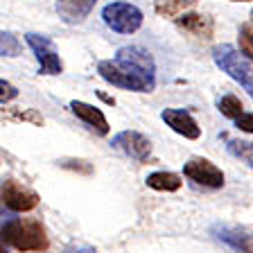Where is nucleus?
<instances>
[{"label": "nucleus", "mask_w": 253, "mask_h": 253, "mask_svg": "<svg viewBox=\"0 0 253 253\" xmlns=\"http://www.w3.org/2000/svg\"><path fill=\"white\" fill-rule=\"evenodd\" d=\"M97 73L106 84L133 93H152L156 88V61L142 45H125L113 59H102Z\"/></svg>", "instance_id": "nucleus-1"}, {"label": "nucleus", "mask_w": 253, "mask_h": 253, "mask_svg": "<svg viewBox=\"0 0 253 253\" xmlns=\"http://www.w3.org/2000/svg\"><path fill=\"white\" fill-rule=\"evenodd\" d=\"M2 242L11 244L18 251H45L47 249V235L41 221L37 219H21L11 217L2 221Z\"/></svg>", "instance_id": "nucleus-2"}, {"label": "nucleus", "mask_w": 253, "mask_h": 253, "mask_svg": "<svg viewBox=\"0 0 253 253\" xmlns=\"http://www.w3.org/2000/svg\"><path fill=\"white\" fill-rule=\"evenodd\" d=\"M212 59L221 68V73H226L231 79H235L253 100V63L242 50H235L233 45L224 43V45L212 47Z\"/></svg>", "instance_id": "nucleus-3"}, {"label": "nucleus", "mask_w": 253, "mask_h": 253, "mask_svg": "<svg viewBox=\"0 0 253 253\" xmlns=\"http://www.w3.org/2000/svg\"><path fill=\"white\" fill-rule=\"evenodd\" d=\"M102 21L106 23L109 30L118 32V34H133L142 25V11L131 2L116 0L102 9Z\"/></svg>", "instance_id": "nucleus-4"}, {"label": "nucleus", "mask_w": 253, "mask_h": 253, "mask_svg": "<svg viewBox=\"0 0 253 253\" xmlns=\"http://www.w3.org/2000/svg\"><path fill=\"white\" fill-rule=\"evenodd\" d=\"M27 45L32 47V52L39 61V75H59L63 70V61L59 57V50L54 47L52 39L43 37V34H25Z\"/></svg>", "instance_id": "nucleus-5"}, {"label": "nucleus", "mask_w": 253, "mask_h": 253, "mask_svg": "<svg viewBox=\"0 0 253 253\" xmlns=\"http://www.w3.org/2000/svg\"><path fill=\"white\" fill-rule=\"evenodd\" d=\"M111 147L122 152L125 156L133 158V161H138V163H147L149 156H152V140L147 136H142L140 131H131V129L113 136Z\"/></svg>", "instance_id": "nucleus-6"}, {"label": "nucleus", "mask_w": 253, "mask_h": 253, "mask_svg": "<svg viewBox=\"0 0 253 253\" xmlns=\"http://www.w3.org/2000/svg\"><path fill=\"white\" fill-rule=\"evenodd\" d=\"M183 174L190 181H195L197 185H204V188L215 190L224 185V172L215 163H211L208 158H190L183 165Z\"/></svg>", "instance_id": "nucleus-7"}, {"label": "nucleus", "mask_w": 253, "mask_h": 253, "mask_svg": "<svg viewBox=\"0 0 253 253\" xmlns=\"http://www.w3.org/2000/svg\"><path fill=\"white\" fill-rule=\"evenodd\" d=\"M2 204L14 212H30L39 206V195L14 179L2 183Z\"/></svg>", "instance_id": "nucleus-8"}, {"label": "nucleus", "mask_w": 253, "mask_h": 253, "mask_svg": "<svg viewBox=\"0 0 253 253\" xmlns=\"http://www.w3.org/2000/svg\"><path fill=\"white\" fill-rule=\"evenodd\" d=\"M161 120H163L172 131H176L179 136L188 138V140H197V138L201 136V126L197 125L195 118L183 109H163Z\"/></svg>", "instance_id": "nucleus-9"}, {"label": "nucleus", "mask_w": 253, "mask_h": 253, "mask_svg": "<svg viewBox=\"0 0 253 253\" xmlns=\"http://www.w3.org/2000/svg\"><path fill=\"white\" fill-rule=\"evenodd\" d=\"M70 111H73L82 122H86L93 131L100 133V136H106V133H109V120H106L104 113H102L97 106L86 104V102H82V100H73L70 102Z\"/></svg>", "instance_id": "nucleus-10"}, {"label": "nucleus", "mask_w": 253, "mask_h": 253, "mask_svg": "<svg viewBox=\"0 0 253 253\" xmlns=\"http://www.w3.org/2000/svg\"><path fill=\"white\" fill-rule=\"evenodd\" d=\"M97 0H57V14L63 23L68 25H77L93 11Z\"/></svg>", "instance_id": "nucleus-11"}, {"label": "nucleus", "mask_w": 253, "mask_h": 253, "mask_svg": "<svg viewBox=\"0 0 253 253\" xmlns=\"http://www.w3.org/2000/svg\"><path fill=\"white\" fill-rule=\"evenodd\" d=\"M217 235V240L221 242H226L228 247H233L235 251H242V253H253V235L244 228H237V226H226V224H221V226H215L212 231Z\"/></svg>", "instance_id": "nucleus-12"}, {"label": "nucleus", "mask_w": 253, "mask_h": 253, "mask_svg": "<svg viewBox=\"0 0 253 253\" xmlns=\"http://www.w3.org/2000/svg\"><path fill=\"white\" fill-rule=\"evenodd\" d=\"M176 25L181 30H185L188 34L199 39H211L212 32H215V23H212L211 16L206 14H183L176 18Z\"/></svg>", "instance_id": "nucleus-13"}, {"label": "nucleus", "mask_w": 253, "mask_h": 253, "mask_svg": "<svg viewBox=\"0 0 253 253\" xmlns=\"http://www.w3.org/2000/svg\"><path fill=\"white\" fill-rule=\"evenodd\" d=\"M145 183L152 190H158V192H176L183 185V181H181L179 174L174 172H152L145 179Z\"/></svg>", "instance_id": "nucleus-14"}, {"label": "nucleus", "mask_w": 253, "mask_h": 253, "mask_svg": "<svg viewBox=\"0 0 253 253\" xmlns=\"http://www.w3.org/2000/svg\"><path fill=\"white\" fill-rule=\"evenodd\" d=\"M197 0H154V9L163 18H179V16L188 14L190 7H195Z\"/></svg>", "instance_id": "nucleus-15"}, {"label": "nucleus", "mask_w": 253, "mask_h": 253, "mask_svg": "<svg viewBox=\"0 0 253 253\" xmlns=\"http://www.w3.org/2000/svg\"><path fill=\"white\" fill-rule=\"evenodd\" d=\"M217 111H219L224 118H228V120H233L235 122L237 118H242L244 116V106H242V102L237 100L233 93H228V95H221L219 100H217Z\"/></svg>", "instance_id": "nucleus-16"}, {"label": "nucleus", "mask_w": 253, "mask_h": 253, "mask_svg": "<svg viewBox=\"0 0 253 253\" xmlns=\"http://www.w3.org/2000/svg\"><path fill=\"white\" fill-rule=\"evenodd\" d=\"M226 149H228L231 156L240 158V161H244L249 168H253V142H249V140H228Z\"/></svg>", "instance_id": "nucleus-17"}, {"label": "nucleus", "mask_w": 253, "mask_h": 253, "mask_svg": "<svg viewBox=\"0 0 253 253\" xmlns=\"http://www.w3.org/2000/svg\"><path fill=\"white\" fill-rule=\"evenodd\" d=\"M237 41H240V50H242L249 59H253V23H247V25L240 27Z\"/></svg>", "instance_id": "nucleus-18"}, {"label": "nucleus", "mask_w": 253, "mask_h": 253, "mask_svg": "<svg viewBox=\"0 0 253 253\" xmlns=\"http://www.w3.org/2000/svg\"><path fill=\"white\" fill-rule=\"evenodd\" d=\"M2 116H7L9 120H23V122H34V125H43V118L39 116V113H34L32 109H27V111H9V109H5L2 106Z\"/></svg>", "instance_id": "nucleus-19"}, {"label": "nucleus", "mask_w": 253, "mask_h": 253, "mask_svg": "<svg viewBox=\"0 0 253 253\" xmlns=\"http://www.w3.org/2000/svg\"><path fill=\"white\" fill-rule=\"evenodd\" d=\"M2 57H18L21 54V43L11 32H2Z\"/></svg>", "instance_id": "nucleus-20"}, {"label": "nucleus", "mask_w": 253, "mask_h": 253, "mask_svg": "<svg viewBox=\"0 0 253 253\" xmlns=\"http://www.w3.org/2000/svg\"><path fill=\"white\" fill-rule=\"evenodd\" d=\"M16 95H18V90H16L7 79H0V104L5 106L9 100H14Z\"/></svg>", "instance_id": "nucleus-21"}, {"label": "nucleus", "mask_w": 253, "mask_h": 253, "mask_svg": "<svg viewBox=\"0 0 253 253\" xmlns=\"http://www.w3.org/2000/svg\"><path fill=\"white\" fill-rule=\"evenodd\" d=\"M237 129L244 133H253V113H244L242 118H237L235 120Z\"/></svg>", "instance_id": "nucleus-22"}, {"label": "nucleus", "mask_w": 253, "mask_h": 253, "mask_svg": "<svg viewBox=\"0 0 253 253\" xmlns=\"http://www.w3.org/2000/svg\"><path fill=\"white\" fill-rule=\"evenodd\" d=\"M63 253H97L93 247H88V244H73V247H68Z\"/></svg>", "instance_id": "nucleus-23"}, {"label": "nucleus", "mask_w": 253, "mask_h": 253, "mask_svg": "<svg viewBox=\"0 0 253 253\" xmlns=\"http://www.w3.org/2000/svg\"><path fill=\"white\" fill-rule=\"evenodd\" d=\"M100 97L104 102H109V104H116V100H113V97H109V95H104V93H100Z\"/></svg>", "instance_id": "nucleus-24"}, {"label": "nucleus", "mask_w": 253, "mask_h": 253, "mask_svg": "<svg viewBox=\"0 0 253 253\" xmlns=\"http://www.w3.org/2000/svg\"><path fill=\"white\" fill-rule=\"evenodd\" d=\"M231 2H249V0H231Z\"/></svg>", "instance_id": "nucleus-25"}, {"label": "nucleus", "mask_w": 253, "mask_h": 253, "mask_svg": "<svg viewBox=\"0 0 253 253\" xmlns=\"http://www.w3.org/2000/svg\"><path fill=\"white\" fill-rule=\"evenodd\" d=\"M251 16H253V11H251Z\"/></svg>", "instance_id": "nucleus-26"}]
</instances>
